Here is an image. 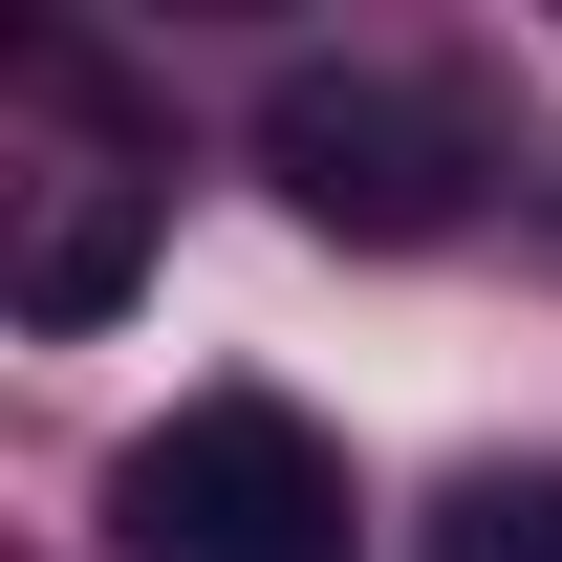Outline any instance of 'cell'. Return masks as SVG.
Returning a JSON list of instances; mask_svg holds the SVG:
<instances>
[{
  "label": "cell",
  "instance_id": "6da1fadb",
  "mask_svg": "<svg viewBox=\"0 0 562 562\" xmlns=\"http://www.w3.org/2000/svg\"><path fill=\"white\" fill-rule=\"evenodd\" d=\"M109 519H131V562H347V454L281 390H195L173 432H131Z\"/></svg>",
  "mask_w": 562,
  "mask_h": 562
},
{
  "label": "cell",
  "instance_id": "7a4b0ae2",
  "mask_svg": "<svg viewBox=\"0 0 562 562\" xmlns=\"http://www.w3.org/2000/svg\"><path fill=\"white\" fill-rule=\"evenodd\" d=\"M260 173H281V216H325V238H368V260L454 238V195H476L454 109H432V87H368V66H281L260 87Z\"/></svg>",
  "mask_w": 562,
  "mask_h": 562
},
{
  "label": "cell",
  "instance_id": "3957f363",
  "mask_svg": "<svg viewBox=\"0 0 562 562\" xmlns=\"http://www.w3.org/2000/svg\"><path fill=\"white\" fill-rule=\"evenodd\" d=\"M131 281H151V173H66L22 238V325H109Z\"/></svg>",
  "mask_w": 562,
  "mask_h": 562
},
{
  "label": "cell",
  "instance_id": "277c9868",
  "mask_svg": "<svg viewBox=\"0 0 562 562\" xmlns=\"http://www.w3.org/2000/svg\"><path fill=\"white\" fill-rule=\"evenodd\" d=\"M432 562H562V476H454L432 497Z\"/></svg>",
  "mask_w": 562,
  "mask_h": 562
}]
</instances>
